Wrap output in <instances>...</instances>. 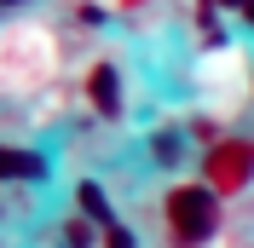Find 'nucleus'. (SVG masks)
I'll return each instance as SVG.
<instances>
[{
  "label": "nucleus",
  "instance_id": "obj_1",
  "mask_svg": "<svg viewBox=\"0 0 254 248\" xmlns=\"http://www.w3.org/2000/svg\"><path fill=\"white\" fill-rule=\"evenodd\" d=\"M168 214H174V231L179 237H208L214 231V196L196 190V185L174 190V196H168Z\"/></svg>",
  "mask_w": 254,
  "mask_h": 248
},
{
  "label": "nucleus",
  "instance_id": "obj_2",
  "mask_svg": "<svg viewBox=\"0 0 254 248\" xmlns=\"http://www.w3.org/2000/svg\"><path fill=\"white\" fill-rule=\"evenodd\" d=\"M249 162H254V150H249V144H220V150L208 156V168H214V185H243V179H249Z\"/></svg>",
  "mask_w": 254,
  "mask_h": 248
},
{
  "label": "nucleus",
  "instance_id": "obj_3",
  "mask_svg": "<svg viewBox=\"0 0 254 248\" xmlns=\"http://www.w3.org/2000/svg\"><path fill=\"white\" fill-rule=\"evenodd\" d=\"M93 98H98L104 110L116 104V75H110V69H98V75H93Z\"/></svg>",
  "mask_w": 254,
  "mask_h": 248
},
{
  "label": "nucleus",
  "instance_id": "obj_4",
  "mask_svg": "<svg viewBox=\"0 0 254 248\" xmlns=\"http://www.w3.org/2000/svg\"><path fill=\"white\" fill-rule=\"evenodd\" d=\"M35 168H41L35 156H6L0 150V173H35Z\"/></svg>",
  "mask_w": 254,
  "mask_h": 248
},
{
  "label": "nucleus",
  "instance_id": "obj_5",
  "mask_svg": "<svg viewBox=\"0 0 254 248\" xmlns=\"http://www.w3.org/2000/svg\"><path fill=\"white\" fill-rule=\"evenodd\" d=\"M81 208H87L93 219H104V214H110V208H104V196H98V185H81Z\"/></svg>",
  "mask_w": 254,
  "mask_h": 248
}]
</instances>
